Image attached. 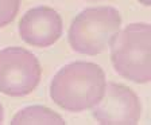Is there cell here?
Masks as SVG:
<instances>
[{"instance_id":"obj_1","label":"cell","mask_w":151,"mask_h":125,"mask_svg":"<svg viewBox=\"0 0 151 125\" xmlns=\"http://www.w3.org/2000/svg\"><path fill=\"white\" fill-rule=\"evenodd\" d=\"M105 74L96 63L74 62L63 66L50 84V97L60 108L82 112L93 108L105 90Z\"/></svg>"},{"instance_id":"obj_2","label":"cell","mask_w":151,"mask_h":125,"mask_svg":"<svg viewBox=\"0 0 151 125\" xmlns=\"http://www.w3.org/2000/svg\"><path fill=\"white\" fill-rule=\"evenodd\" d=\"M112 65L122 77L135 84L151 79V28L147 23L127 26L111 41Z\"/></svg>"},{"instance_id":"obj_3","label":"cell","mask_w":151,"mask_h":125,"mask_svg":"<svg viewBox=\"0 0 151 125\" xmlns=\"http://www.w3.org/2000/svg\"><path fill=\"white\" fill-rule=\"evenodd\" d=\"M122 26L119 11L112 7L86 8L73 19L69 28V43L74 51L85 55L103 53Z\"/></svg>"},{"instance_id":"obj_4","label":"cell","mask_w":151,"mask_h":125,"mask_svg":"<svg viewBox=\"0 0 151 125\" xmlns=\"http://www.w3.org/2000/svg\"><path fill=\"white\" fill-rule=\"evenodd\" d=\"M41 65L22 47H7L0 51V91L11 97L30 94L39 84Z\"/></svg>"},{"instance_id":"obj_5","label":"cell","mask_w":151,"mask_h":125,"mask_svg":"<svg viewBox=\"0 0 151 125\" xmlns=\"http://www.w3.org/2000/svg\"><path fill=\"white\" fill-rule=\"evenodd\" d=\"M92 114L100 124H136L142 116V104L129 88L108 84Z\"/></svg>"},{"instance_id":"obj_6","label":"cell","mask_w":151,"mask_h":125,"mask_svg":"<svg viewBox=\"0 0 151 125\" xmlns=\"http://www.w3.org/2000/svg\"><path fill=\"white\" fill-rule=\"evenodd\" d=\"M19 35L30 46L49 47L62 35V19L50 7L32 8L20 19Z\"/></svg>"},{"instance_id":"obj_7","label":"cell","mask_w":151,"mask_h":125,"mask_svg":"<svg viewBox=\"0 0 151 125\" xmlns=\"http://www.w3.org/2000/svg\"><path fill=\"white\" fill-rule=\"evenodd\" d=\"M11 124H65L63 119L46 106H28L19 110Z\"/></svg>"},{"instance_id":"obj_8","label":"cell","mask_w":151,"mask_h":125,"mask_svg":"<svg viewBox=\"0 0 151 125\" xmlns=\"http://www.w3.org/2000/svg\"><path fill=\"white\" fill-rule=\"evenodd\" d=\"M20 0H0V27L9 24L18 15Z\"/></svg>"},{"instance_id":"obj_9","label":"cell","mask_w":151,"mask_h":125,"mask_svg":"<svg viewBox=\"0 0 151 125\" xmlns=\"http://www.w3.org/2000/svg\"><path fill=\"white\" fill-rule=\"evenodd\" d=\"M4 120V112H3V106H1V104H0V124L3 122Z\"/></svg>"},{"instance_id":"obj_10","label":"cell","mask_w":151,"mask_h":125,"mask_svg":"<svg viewBox=\"0 0 151 125\" xmlns=\"http://www.w3.org/2000/svg\"><path fill=\"white\" fill-rule=\"evenodd\" d=\"M140 4H143V6H146V7H148L150 6V3H151V0H138Z\"/></svg>"}]
</instances>
